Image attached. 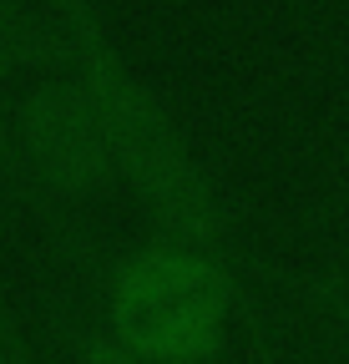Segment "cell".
<instances>
[{
    "label": "cell",
    "instance_id": "obj_1",
    "mask_svg": "<svg viewBox=\"0 0 349 364\" xmlns=\"http://www.w3.org/2000/svg\"><path fill=\"white\" fill-rule=\"evenodd\" d=\"M233 289L213 253L188 243H152L122 258L107 294V334L142 359L213 364L228 339Z\"/></svg>",
    "mask_w": 349,
    "mask_h": 364
},
{
    "label": "cell",
    "instance_id": "obj_2",
    "mask_svg": "<svg viewBox=\"0 0 349 364\" xmlns=\"http://www.w3.org/2000/svg\"><path fill=\"white\" fill-rule=\"evenodd\" d=\"M86 97L97 102V117L107 127L112 172L142 198L147 218L157 223L162 243H188L213 253L218 248V208L213 193L178 142V132L162 122V112L147 102V91L122 81L112 61H102L86 81Z\"/></svg>",
    "mask_w": 349,
    "mask_h": 364
},
{
    "label": "cell",
    "instance_id": "obj_3",
    "mask_svg": "<svg viewBox=\"0 0 349 364\" xmlns=\"http://www.w3.org/2000/svg\"><path fill=\"white\" fill-rule=\"evenodd\" d=\"M31 152L56 188L66 193H92L112 172L107 127L97 117V102L81 91H46L31 107Z\"/></svg>",
    "mask_w": 349,
    "mask_h": 364
},
{
    "label": "cell",
    "instance_id": "obj_4",
    "mask_svg": "<svg viewBox=\"0 0 349 364\" xmlns=\"http://www.w3.org/2000/svg\"><path fill=\"white\" fill-rule=\"evenodd\" d=\"M76 354H81V364H162V359H142V354H132V349H122L107 329L81 334V339H76Z\"/></svg>",
    "mask_w": 349,
    "mask_h": 364
}]
</instances>
